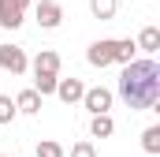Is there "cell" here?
Listing matches in <instances>:
<instances>
[{"instance_id": "obj_1", "label": "cell", "mask_w": 160, "mask_h": 157, "mask_svg": "<svg viewBox=\"0 0 160 157\" xmlns=\"http://www.w3.org/2000/svg\"><path fill=\"white\" fill-rule=\"evenodd\" d=\"M119 94L123 101L142 112V109H157L160 105V64L149 56V60H134L127 64L119 75Z\"/></svg>"}, {"instance_id": "obj_2", "label": "cell", "mask_w": 160, "mask_h": 157, "mask_svg": "<svg viewBox=\"0 0 160 157\" xmlns=\"http://www.w3.org/2000/svg\"><path fill=\"white\" fill-rule=\"evenodd\" d=\"M26 8H30V0H0V26L19 30L22 19H26Z\"/></svg>"}, {"instance_id": "obj_3", "label": "cell", "mask_w": 160, "mask_h": 157, "mask_svg": "<svg viewBox=\"0 0 160 157\" xmlns=\"http://www.w3.org/2000/svg\"><path fill=\"white\" fill-rule=\"evenodd\" d=\"M82 105H86L93 116H108V109H112V90L93 86V90H86V94H82Z\"/></svg>"}, {"instance_id": "obj_4", "label": "cell", "mask_w": 160, "mask_h": 157, "mask_svg": "<svg viewBox=\"0 0 160 157\" xmlns=\"http://www.w3.org/2000/svg\"><path fill=\"white\" fill-rule=\"evenodd\" d=\"M0 68L11 71V75H22V71L30 68V60H26V52H22L19 45H0Z\"/></svg>"}, {"instance_id": "obj_5", "label": "cell", "mask_w": 160, "mask_h": 157, "mask_svg": "<svg viewBox=\"0 0 160 157\" xmlns=\"http://www.w3.org/2000/svg\"><path fill=\"white\" fill-rule=\"evenodd\" d=\"M86 60H89L93 68H108V64H116V41H112V38L93 41L89 52H86Z\"/></svg>"}, {"instance_id": "obj_6", "label": "cell", "mask_w": 160, "mask_h": 157, "mask_svg": "<svg viewBox=\"0 0 160 157\" xmlns=\"http://www.w3.org/2000/svg\"><path fill=\"white\" fill-rule=\"evenodd\" d=\"M38 23L45 26V30H56V26L63 23V8H60L56 0H41L38 4Z\"/></svg>"}, {"instance_id": "obj_7", "label": "cell", "mask_w": 160, "mask_h": 157, "mask_svg": "<svg viewBox=\"0 0 160 157\" xmlns=\"http://www.w3.org/2000/svg\"><path fill=\"white\" fill-rule=\"evenodd\" d=\"M82 94H86L82 78H60V82H56V97H60L63 105H75V101H82Z\"/></svg>"}, {"instance_id": "obj_8", "label": "cell", "mask_w": 160, "mask_h": 157, "mask_svg": "<svg viewBox=\"0 0 160 157\" xmlns=\"http://www.w3.org/2000/svg\"><path fill=\"white\" fill-rule=\"evenodd\" d=\"M34 75H56L60 78V52L41 49L38 56H34Z\"/></svg>"}, {"instance_id": "obj_9", "label": "cell", "mask_w": 160, "mask_h": 157, "mask_svg": "<svg viewBox=\"0 0 160 157\" xmlns=\"http://www.w3.org/2000/svg\"><path fill=\"white\" fill-rule=\"evenodd\" d=\"M15 112H22V116H38V112H41V94L22 90V94L15 97Z\"/></svg>"}, {"instance_id": "obj_10", "label": "cell", "mask_w": 160, "mask_h": 157, "mask_svg": "<svg viewBox=\"0 0 160 157\" xmlns=\"http://www.w3.org/2000/svg\"><path fill=\"white\" fill-rule=\"evenodd\" d=\"M134 45H138L142 52H149V56H153V52L160 49V30H157V26H145V30L138 34V41H134Z\"/></svg>"}, {"instance_id": "obj_11", "label": "cell", "mask_w": 160, "mask_h": 157, "mask_svg": "<svg viewBox=\"0 0 160 157\" xmlns=\"http://www.w3.org/2000/svg\"><path fill=\"white\" fill-rule=\"evenodd\" d=\"M142 146H145V154H149V157L160 154V123H153V127L142 131Z\"/></svg>"}, {"instance_id": "obj_12", "label": "cell", "mask_w": 160, "mask_h": 157, "mask_svg": "<svg viewBox=\"0 0 160 157\" xmlns=\"http://www.w3.org/2000/svg\"><path fill=\"white\" fill-rule=\"evenodd\" d=\"M134 52H138V45H134L130 38L116 41V64H123V68H127V64H134Z\"/></svg>"}, {"instance_id": "obj_13", "label": "cell", "mask_w": 160, "mask_h": 157, "mask_svg": "<svg viewBox=\"0 0 160 157\" xmlns=\"http://www.w3.org/2000/svg\"><path fill=\"white\" fill-rule=\"evenodd\" d=\"M89 131H93V138H108V135L116 131V123H112V116H93Z\"/></svg>"}, {"instance_id": "obj_14", "label": "cell", "mask_w": 160, "mask_h": 157, "mask_svg": "<svg viewBox=\"0 0 160 157\" xmlns=\"http://www.w3.org/2000/svg\"><path fill=\"white\" fill-rule=\"evenodd\" d=\"M56 82H60L56 75H34V94H41V97L56 94Z\"/></svg>"}, {"instance_id": "obj_15", "label": "cell", "mask_w": 160, "mask_h": 157, "mask_svg": "<svg viewBox=\"0 0 160 157\" xmlns=\"http://www.w3.org/2000/svg\"><path fill=\"white\" fill-rule=\"evenodd\" d=\"M89 11H93V19H112L116 15V0H89Z\"/></svg>"}, {"instance_id": "obj_16", "label": "cell", "mask_w": 160, "mask_h": 157, "mask_svg": "<svg viewBox=\"0 0 160 157\" xmlns=\"http://www.w3.org/2000/svg\"><path fill=\"white\" fill-rule=\"evenodd\" d=\"M38 157H67V150H63L60 142L45 138V142H38Z\"/></svg>"}, {"instance_id": "obj_17", "label": "cell", "mask_w": 160, "mask_h": 157, "mask_svg": "<svg viewBox=\"0 0 160 157\" xmlns=\"http://www.w3.org/2000/svg\"><path fill=\"white\" fill-rule=\"evenodd\" d=\"M15 116H19V112H15V101H11L8 94H0V123H11Z\"/></svg>"}, {"instance_id": "obj_18", "label": "cell", "mask_w": 160, "mask_h": 157, "mask_svg": "<svg viewBox=\"0 0 160 157\" xmlns=\"http://www.w3.org/2000/svg\"><path fill=\"white\" fill-rule=\"evenodd\" d=\"M71 157H97V146L93 142H75L71 146Z\"/></svg>"}]
</instances>
